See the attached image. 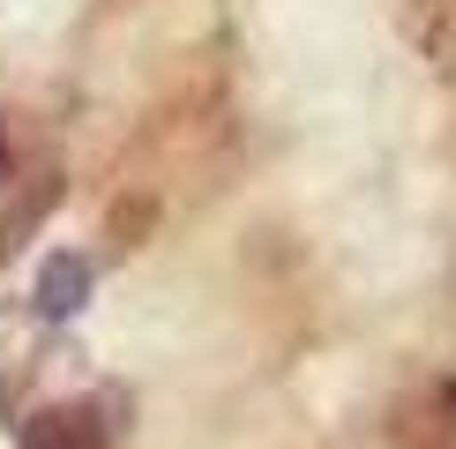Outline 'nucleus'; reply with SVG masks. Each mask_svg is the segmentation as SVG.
<instances>
[{
  "mask_svg": "<svg viewBox=\"0 0 456 449\" xmlns=\"http://www.w3.org/2000/svg\"><path fill=\"white\" fill-rule=\"evenodd\" d=\"M8 173H15V150H8V120H0V187H8Z\"/></svg>",
  "mask_w": 456,
  "mask_h": 449,
  "instance_id": "5",
  "label": "nucleus"
},
{
  "mask_svg": "<svg viewBox=\"0 0 456 449\" xmlns=\"http://www.w3.org/2000/svg\"><path fill=\"white\" fill-rule=\"evenodd\" d=\"M90 255H75V248H61V255H45L37 262V285H30V307H37V322H75V314L90 307Z\"/></svg>",
  "mask_w": 456,
  "mask_h": 449,
  "instance_id": "3",
  "label": "nucleus"
},
{
  "mask_svg": "<svg viewBox=\"0 0 456 449\" xmlns=\"http://www.w3.org/2000/svg\"><path fill=\"white\" fill-rule=\"evenodd\" d=\"M105 442H112L105 397H83V404L30 412V427H23V449H105Z\"/></svg>",
  "mask_w": 456,
  "mask_h": 449,
  "instance_id": "2",
  "label": "nucleus"
},
{
  "mask_svg": "<svg viewBox=\"0 0 456 449\" xmlns=\"http://www.w3.org/2000/svg\"><path fill=\"white\" fill-rule=\"evenodd\" d=\"M53 210H61V173H37L23 195H15L8 210H0V262H15V255H23L30 240L45 233V217H53Z\"/></svg>",
  "mask_w": 456,
  "mask_h": 449,
  "instance_id": "4",
  "label": "nucleus"
},
{
  "mask_svg": "<svg viewBox=\"0 0 456 449\" xmlns=\"http://www.w3.org/2000/svg\"><path fill=\"white\" fill-rule=\"evenodd\" d=\"M37 360H45V322H37L30 299H0V412L23 420Z\"/></svg>",
  "mask_w": 456,
  "mask_h": 449,
  "instance_id": "1",
  "label": "nucleus"
}]
</instances>
